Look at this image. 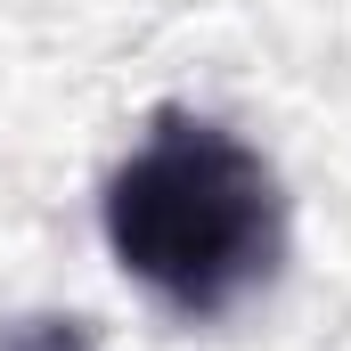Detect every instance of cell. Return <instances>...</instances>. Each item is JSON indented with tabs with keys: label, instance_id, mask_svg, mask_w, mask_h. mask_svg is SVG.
<instances>
[{
	"label": "cell",
	"instance_id": "6da1fadb",
	"mask_svg": "<svg viewBox=\"0 0 351 351\" xmlns=\"http://www.w3.org/2000/svg\"><path fill=\"white\" fill-rule=\"evenodd\" d=\"M98 229L123 278L188 327L229 319L286 262V188L254 139L213 114L164 106L106 172Z\"/></svg>",
	"mask_w": 351,
	"mask_h": 351
},
{
	"label": "cell",
	"instance_id": "7a4b0ae2",
	"mask_svg": "<svg viewBox=\"0 0 351 351\" xmlns=\"http://www.w3.org/2000/svg\"><path fill=\"white\" fill-rule=\"evenodd\" d=\"M0 351H98L82 319H58V311H25V319H0Z\"/></svg>",
	"mask_w": 351,
	"mask_h": 351
}]
</instances>
